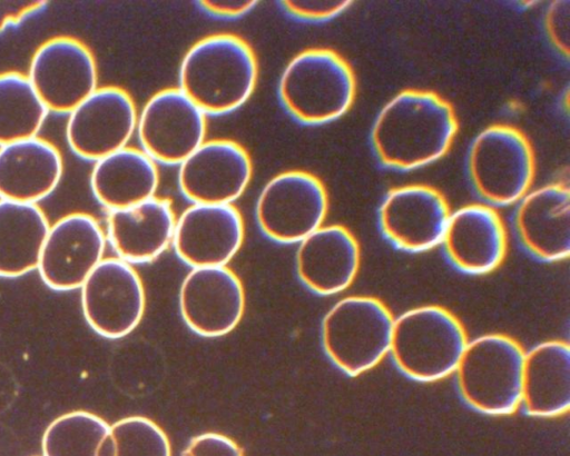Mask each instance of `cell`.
<instances>
[{
	"instance_id": "30",
	"label": "cell",
	"mask_w": 570,
	"mask_h": 456,
	"mask_svg": "<svg viewBox=\"0 0 570 456\" xmlns=\"http://www.w3.org/2000/svg\"><path fill=\"white\" fill-rule=\"evenodd\" d=\"M181 456H244L239 445L228 436L207 432L193 437Z\"/></svg>"
},
{
	"instance_id": "31",
	"label": "cell",
	"mask_w": 570,
	"mask_h": 456,
	"mask_svg": "<svg viewBox=\"0 0 570 456\" xmlns=\"http://www.w3.org/2000/svg\"><path fill=\"white\" fill-rule=\"evenodd\" d=\"M570 8L568 1H554L546 13V31L553 47L566 58L569 56Z\"/></svg>"
},
{
	"instance_id": "10",
	"label": "cell",
	"mask_w": 570,
	"mask_h": 456,
	"mask_svg": "<svg viewBox=\"0 0 570 456\" xmlns=\"http://www.w3.org/2000/svg\"><path fill=\"white\" fill-rule=\"evenodd\" d=\"M81 306L87 323L100 336H127L139 325L146 307L139 274L120 258L102 259L81 286Z\"/></svg>"
},
{
	"instance_id": "23",
	"label": "cell",
	"mask_w": 570,
	"mask_h": 456,
	"mask_svg": "<svg viewBox=\"0 0 570 456\" xmlns=\"http://www.w3.org/2000/svg\"><path fill=\"white\" fill-rule=\"evenodd\" d=\"M521 405L534 417H558L570 407V348L547 340L524 355Z\"/></svg>"
},
{
	"instance_id": "19",
	"label": "cell",
	"mask_w": 570,
	"mask_h": 456,
	"mask_svg": "<svg viewBox=\"0 0 570 456\" xmlns=\"http://www.w3.org/2000/svg\"><path fill=\"white\" fill-rule=\"evenodd\" d=\"M361 265L357 239L343 225L322 226L302 241L296 252L301 281L320 295H333L348 288Z\"/></svg>"
},
{
	"instance_id": "25",
	"label": "cell",
	"mask_w": 570,
	"mask_h": 456,
	"mask_svg": "<svg viewBox=\"0 0 570 456\" xmlns=\"http://www.w3.org/2000/svg\"><path fill=\"white\" fill-rule=\"evenodd\" d=\"M49 228L37 204L0 199V276L18 277L38 268Z\"/></svg>"
},
{
	"instance_id": "4",
	"label": "cell",
	"mask_w": 570,
	"mask_h": 456,
	"mask_svg": "<svg viewBox=\"0 0 570 456\" xmlns=\"http://www.w3.org/2000/svg\"><path fill=\"white\" fill-rule=\"evenodd\" d=\"M468 341L454 314L439 305H424L394 319L390 353L403 374L431 383L455 371Z\"/></svg>"
},
{
	"instance_id": "3",
	"label": "cell",
	"mask_w": 570,
	"mask_h": 456,
	"mask_svg": "<svg viewBox=\"0 0 570 456\" xmlns=\"http://www.w3.org/2000/svg\"><path fill=\"white\" fill-rule=\"evenodd\" d=\"M282 105L297 121L323 125L352 107L356 78L351 65L331 48H307L285 66L278 82Z\"/></svg>"
},
{
	"instance_id": "7",
	"label": "cell",
	"mask_w": 570,
	"mask_h": 456,
	"mask_svg": "<svg viewBox=\"0 0 570 456\" xmlns=\"http://www.w3.org/2000/svg\"><path fill=\"white\" fill-rule=\"evenodd\" d=\"M468 169L480 197L497 206L511 205L529 192L533 182V148L519 128L490 125L471 143Z\"/></svg>"
},
{
	"instance_id": "2",
	"label": "cell",
	"mask_w": 570,
	"mask_h": 456,
	"mask_svg": "<svg viewBox=\"0 0 570 456\" xmlns=\"http://www.w3.org/2000/svg\"><path fill=\"white\" fill-rule=\"evenodd\" d=\"M257 79L250 44L235 33L219 32L203 37L185 52L178 88L206 115H224L250 98Z\"/></svg>"
},
{
	"instance_id": "6",
	"label": "cell",
	"mask_w": 570,
	"mask_h": 456,
	"mask_svg": "<svg viewBox=\"0 0 570 456\" xmlns=\"http://www.w3.org/2000/svg\"><path fill=\"white\" fill-rule=\"evenodd\" d=\"M394 319L389 307L376 297L342 298L323 318L324 350L345 374H364L390 353Z\"/></svg>"
},
{
	"instance_id": "12",
	"label": "cell",
	"mask_w": 570,
	"mask_h": 456,
	"mask_svg": "<svg viewBox=\"0 0 570 456\" xmlns=\"http://www.w3.org/2000/svg\"><path fill=\"white\" fill-rule=\"evenodd\" d=\"M137 119L135 101L127 90L98 87L69 113L68 145L77 156L97 161L127 147Z\"/></svg>"
},
{
	"instance_id": "22",
	"label": "cell",
	"mask_w": 570,
	"mask_h": 456,
	"mask_svg": "<svg viewBox=\"0 0 570 456\" xmlns=\"http://www.w3.org/2000/svg\"><path fill=\"white\" fill-rule=\"evenodd\" d=\"M63 160L50 141L32 137L0 147V199L37 204L59 185Z\"/></svg>"
},
{
	"instance_id": "16",
	"label": "cell",
	"mask_w": 570,
	"mask_h": 456,
	"mask_svg": "<svg viewBox=\"0 0 570 456\" xmlns=\"http://www.w3.org/2000/svg\"><path fill=\"white\" fill-rule=\"evenodd\" d=\"M179 309L186 325L196 334L227 335L244 315L243 284L226 266L191 268L180 286Z\"/></svg>"
},
{
	"instance_id": "29",
	"label": "cell",
	"mask_w": 570,
	"mask_h": 456,
	"mask_svg": "<svg viewBox=\"0 0 570 456\" xmlns=\"http://www.w3.org/2000/svg\"><path fill=\"white\" fill-rule=\"evenodd\" d=\"M352 1L350 0H286L282 1L283 8L293 17L322 21L332 19L344 12Z\"/></svg>"
},
{
	"instance_id": "26",
	"label": "cell",
	"mask_w": 570,
	"mask_h": 456,
	"mask_svg": "<svg viewBox=\"0 0 570 456\" xmlns=\"http://www.w3.org/2000/svg\"><path fill=\"white\" fill-rule=\"evenodd\" d=\"M48 112L26 75L0 73V147L37 137Z\"/></svg>"
},
{
	"instance_id": "24",
	"label": "cell",
	"mask_w": 570,
	"mask_h": 456,
	"mask_svg": "<svg viewBox=\"0 0 570 456\" xmlns=\"http://www.w3.org/2000/svg\"><path fill=\"white\" fill-rule=\"evenodd\" d=\"M158 185L156 161L144 150L128 146L95 161L90 174L91 191L109 211L155 197Z\"/></svg>"
},
{
	"instance_id": "17",
	"label": "cell",
	"mask_w": 570,
	"mask_h": 456,
	"mask_svg": "<svg viewBox=\"0 0 570 456\" xmlns=\"http://www.w3.org/2000/svg\"><path fill=\"white\" fill-rule=\"evenodd\" d=\"M244 237V220L234 205L191 204L176 218L171 244L191 268L226 266Z\"/></svg>"
},
{
	"instance_id": "27",
	"label": "cell",
	"mask_w": 570,
	"mask_h": 456,
	"mask_svg": "<svg viewBox=\"0 0 570 456\" xmlns=\"http://www.w3.org/2000/svg\"><path fill=\"white\" fill-rule=\"evenodd\" d=\"M109 432L110 425L92 413H67L45 430L43 456H98L100 444Z\"/></svg>"
},
{
	"instance_id": "21",
	"label": "cell",
	"mask_w": 570,
	"mask_h": 456,
	"mask_svg": "<svg viewBox=\"0 0 570 456\" xmlns=\"http://www.w3.org/2000/svg\"><path fill=\"white\" fill-rule=\"evenodd\" d=\"M175 224L171 200L155 196L129 208L110 210L107 237L120 259L149 262L171 244Z\"/></svg>"
},
{
	"instance_id": "28",
	"label": "cell",
	"mask_w": 570,
	"mask_h": 456,
	"mask_svg": "<svg viewBox=\"0 0 570 456\" xmlns=\"http://www.w3.org/2000/svg\"><path fill=\"white\" fill-rule=\"evenodd\" d=\"M116 456H171L164 429L145 416H129L110 426Z\"/></svg>"
},
{
	"instance_id": "33",
	"label": "cell",
	"mask_w": 570,
	"mask_h": 456,
	"mask_svg": "<svg viewBox=\"0 0 570 456\" xmlns=\"http://www.w3.org/2000/svg\"><path fill=\"white\" fill-rule=\"evenodd\" d=\"M257 1L253 0H206L199 6L206 12L220 18H237L249 12Z\"/></svg>"
},
{
	"instance_id": "8",
	"label": "cell",
	"mask_w": 570,
	"mask_h": 456,
	"mask_svg": "<svg viewBox=\"0 0 570 456\" xmlns=\"http://www.w3.org/2000/svg\"><path fill=\"white\" fill-rule=\"evenodd\" d=\"M328 194L314 174L293 169L277 174L261 190L255 216L265 236L282 244L299 242L323 226Z\"/></svg>"
},
{
	"instance_id": "1",
	"label": "cell",
	"mask_w": 570,
	"mask_h": 456,
	"mask_svg": "<svg viewBox=\"0 0 570 456\" xmlns=\"http://www.w3.org/2000/svg\"><path fill=\"white\" fill-rule=\"evenodd\" d=\"M459 130L452 105L439 93L404 89L380 110L371 140L375 156L387 168L413 170L442 158Z\"/></svg>"
},
{
	"instance_id": "5",
	"label": "cell",
	"mask_w": 570,
	"mask_h": 456,
	"mask_svg": "<svg viewBox=\"0 0 570 456\" xmlns=\"http://www.w3.org/2000/svg\"><path fill=\"white\" fill-rule=\"evenodd\" d=\"M524 355L522 346L504 334L468 341L454 371L464 402L487 415L513 414L521 406Z\"/></svg>"
},
{
	"instance_id": "13",
	"label": "cell",
	"mask_w": 570,
	"mask_h": 456,
	"mask_svg": "<svg viewBox=\"0 0 570 456\" xmlns=\"http://www.w3.org/2000/svg\"><path fill=\"white\" fill-rule=\"evenodd\" d=\"M252 176L247 150L235 140L217 138L205 140L179 163L178 185L193 204L233 205Z\"/></svg>"
},
{
	"instance_id": "18",
	"label": "cell",
	"mask_w": 570,
	"mask_h": 456,
	"mask_svg": "<svg viewBox=\"0 0 570 456\" xmlns=\"http://www.w3.org/2000/svg\"><path fill=\"white\" fill-rule=\"evenodd\" d=\"M442 244L456 268L483 275L502 264L508 236L504 222L493 207L473 202L451 212Z\"/></svg>"
},
{
	"instance_id": "32",
	"label": "cell",
	"mask_w": 570,
	"mask_h": 456,
	"mask_svg": "<svg viewBox=\"0 0 570 456\" xmlns=\"http://www.w3.org/2000/svg\"><path fill=\"white\" fill-rule=\"evenodd\" d=\"M47 6L43 0L0 1V32L10 26H17L24 19L39 12Z\"/></svg>"
},
{
	"instance_id": "11",
	"label": "cell",
	"mask_w": 570,
	"mask_h": 456,
	"mask_svg": "<svg viewBox=\"0 0 570 456\" xmlns=\"http://www.w3.org/2000/svg\"><path fill=\"white\" fill-rule=\"evenodd\" d=\"M136 131L156 162L180 163L205 141L206 113L179 88H165L145 102Z\"/></svg>"
},
{
	"instance_id": "9",
	"label": "cell",
	"mask_w": 570,
	"mask_h": 456,
	"mask_svg": "<svg viewBox=\"0 0 570 456\" xmlns=\"http://www.w3.org/2000/svg\"><path fill=\"white\" fill-rule=\"evenodd\" d=\"M49 111L71 112L98 88L91 50L73 37H53L35 51L27 75Z\"/></svg>"
},
{
	"instance_id": "20",
	"label": "cell",
	"mask_w": 570,
	"mask_h": 456,
	"mask_svg": "<svg viewBox=\"0 0 570 456\" xmlns=\"http://www.w3.org/2000/svg\"><path fill=\"white\" fill-rule=\"evenodd\" d=\"M523 246L537 258L560 261L570 254V190L566 182L544 185L527 192L515 212Z\"/></svg>"
},
{
	"instance_id": "14",
	"label": "cell",
	"mask_w": 570,
	"mask_h": 456,
	"mask_svg": "<svg viewBox=\"0 0 570 456\" xmlns=\"http://www.w3.org/2000/svg\"><path fill=\"white\" fill-rule=\"evenodd\" d=\"M105 247L106 237L95 217L86 212L66 215L49 228L39 274L51 289L79 288L102 260Z\"/></svg>"
},
{
	"instance_id": "15",
	"label": "cell",
	"mask_w": 570,
	"mask_h": 456,
	"mask_svg": "<svg viewBox=\"0 0 570 456\" xmlns=\"http://www.w3.org/2000/svg\"><path fill=\"white\" fill-rule=\"evenodd\" d=\"M451 211L436 188L411 184L391 188L379 209L383 235L406 251L430 250L443 240Z\"/></svg>"
}]
</instances>
